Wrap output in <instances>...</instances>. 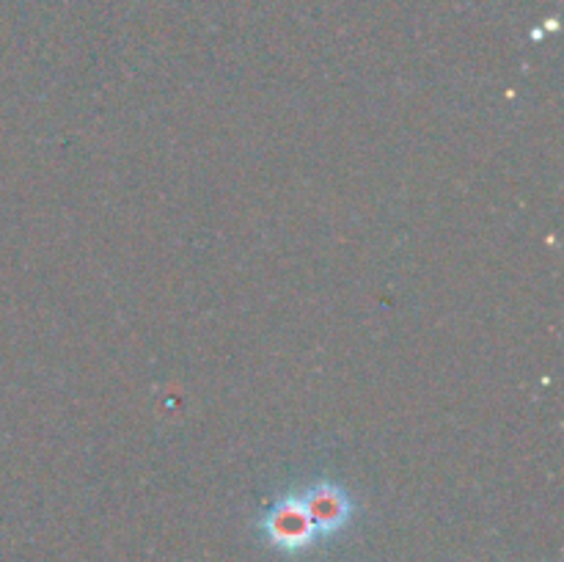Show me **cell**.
Returning a JSON list of instances; mask_svg holds the SVG:
<instances>
[{"label":"cell","mask_w":564,"mask_h":562,"mask_svg":"<svg viewBox=\"0 0 564 562\" xmlns=\"http://www.w3.org/2000/svg\"><path fill=\"white\" fill-rule=\"evenodd\" d=\"M303 507H306L308 518H312L314 529H317L319 538L325 534H334L350 521L352 516V501L339 485L334 483H317L312 488H306L301 494Z\"/></svg>","instance_id":"obj_2"},{"label":"cell","mask_w":564,"mask_h":562,"mask_svg":"<svg viewBox=\"0 0 564 562\" xmlns=\"http://www.w3.org/2000/svg\"><path fill=\"white\" fill-rule=\"evenodd\" d=\"M262 532L281 551H303L319 540L317 529L303 507L301 494L286 496L279 505L270 507L268 516L262 518Z\"/></svg>","instance_id":"obj_1"}]
</instances>
